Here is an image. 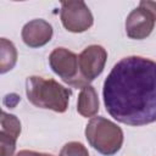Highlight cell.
I'll use <instances>...</instances> for the list:
<instances>
[{
  "label": "cell",
  "mask_w": 156,
  "mask_h": 156,
  "mask_svg": "<svg viewBox=\"0 0 156 156\" xmlns=\"http://www.w3.org/2000/svg\"><path fill=\"white\" fill-rule=\"evenodd\" d=\"M106 111L117 122L145 126L156 121V62L128 56L119 60L104 82Z\"/></svg>",
  "instance_id": "obj_1"
},
{
  "label": "cell",
  "mask_w": 156,
  "mask_h": 156,
  "mask_svg": "<svg viewBox=\"0 0 156 156\" xmlns=\"http://www.w3.org/2000/svg\"><path fill=\"white\" fill-rule=\"evenodd\" d=\"M26 93L28 100L37 107L49 108L62 113L68 107L71 90L54 79L39 76L28 77L26 80Z\"/></svg>",
  "instance_id": "obj_2"
},
{
  "label": "cell",
  "mask_w": 156,
  "mask_h": 156,
  "mask_svg": "<svg viewBox=\"0 0 156 156\" xmlns=\"http://www.w3.org/2000/svg\"><path fill=\"white\" fill-rule=\"evenodd\" d=\"M85 138L90 146L105 156L117 154L123 144V132L112 121L93 117L85 127Z\"/></svg>",
  "instance_id": "obj_3"
},
{
  "label": "cell",
  "mask_w": 156,
  "mask_h": 156,
  "mask_svg": "<svg viewBox=\"0 0 156 156\" xmlns=\"http://www.w3.org/2000/svg\"><path fill=\"white\" fill-rule=\"evenodd\" d=\"M49 63L52 71L67 84L83 88L85 87L79 76L78 56L65 48H56L49 56Z\"/></svg>",
  "instance_id": "obj_4"
},
{
  "label": "cell",
  "mask_w": 156,
  "mask_h": 156,
  "mask_svg": "<svg viewBox=\"0 0 156 156\" xmlns=\"http://www.w3.org/2000/svg\"><path fill=\"white\" fill-rule=\"evenodd\" d=\"M63 27L72 33L88 30L94 22L93 15L84 1H63L60 12Z\"/></svg>",
  "instance_id": "obj_5"
},
{
  "label": "cell",
  "mask_w": 156,
  "mask_h": 156,
  "mask_svg": "<svg viewBox=\"0 0 156 156\" xmlns=\"http://www.w3.org/2000/svg\"><path fill=\"white\" fill-rule=\"evenodd\" d=\"M107 52L101 45H90L85 48L78 56L79 76L84 85H89L104 71Z\"/></svg>",
  "instance_id": "obj_6"
},
{
  "label": "cell",
  "mask_w": 156,
  "mask_h": 156,
  "mask_svg": "<svg viewBox=\"0 0 156 156\" xmlns=\"http://www.w3.org/2000/svg\"><path fill=\"white\" fill-rule=\"evenodd\" d=\"M155 18L151 13L141 7L134 9L126 20V32L132 39H145L149 37L155 26Z\"/></svg>",
  "instance_id": "obj_7"
},
{
  "label": "cell",
  "mask_w": 156,
  "mask_h": 156,
  "mask_svg": "<svg viewBox=\"0 0 156 156\" xmlns=\"http://www.w3.org/2000/svg\"><path fill=\"white\" fill-rule=\"evenodd\" d=\"M52 37V27L44 20H33L22 28V39L29 48H40L50 41Z\"/></svg>",
  "instance_id": "obj_8"
},
{
  "label": "cell",
  "mask_w": 156,
  "mask_h": 156,
  "mask_svg": "<svg viewBox=\"0 0 156 156\" xmlns=\"http://www.w3.org/2000/svg\"><path fill=\"white\" fill-rule=\"evenodd\" d=\"M77 111L83 117H91L95 116L99 111V98L96 90L91 85H85L82 88L78 95L77 102Z\"/></svg>",
  "instance_id": "obj_9"
},
{
  "label": "cell",
  "mask_w": 156,
  "mask_h": 156,
  "mask_svg": "<svg viewBox=\"0 0 156 156\" xmlns=\"http://www.w3.org/2000/svg\"><path fill=\"white\" fill-rule=\"evenodd\" d=\"M17 61V50L12 41L6 38H1V49H0V72L6 73L12 69Z\"/></svg>",
  "instance_id": "obj_10"
},
{
  "label": "cell",
  "mask_w": 156,
  "mask_h": 156,
  "mask_svg": "<svg viewBox=\"0 0 156 156\" xmlns=\"http://www.w3.org/2000/svg\"><path fill=\"white\" fill-rule=\"evenodd\" d=\"M1 133H5L15 139L21 134V122L15 115H10L5 111L1 112Z\"/></svg>",
  "instance_id": "obj_11"
},
{
  "label": "cell",
  "mask_w": 156,
  "mask_h": 156,
  "mask_svg": "<svg viewBox=\"0 0 156 156\" xmlns=\"http://www.w3.org/2000/svg\"><path fill=\"white\" fill-rule=\"evenodd\" d=\"M60 156H89L87 147L78 141H69L63 145Z\"/></svg>",
  "instance_id": "obj_12"
},
{
  "label": "cell",
  "mask_w": 156,
  "mask_h": 156,
  "mask_svg": "<svg viewBox=\"0 0 156 156\" xmlns=\"http://www.w3.org/2000/svg\"><path fill=\"white\" fill-rule=\"evenodd\" d=\"M16 140L17 139L0 132L1 156H13V152H15V149H16Z\"/></svg>",
  "instance_id": "obj_13"
},
{
  "label": "cell",
  "mask_w": 156,
  "mask_h": 156,
  "mask_svg": "<svg viewBox=\"0 0 156 156\" xmlns=\"http://www.w3.org/2000/svg\"><path fill=\"white\" fill-rule=\"evenodd\" d=\"M139 7L146 10L156 20V1H140L139 2Z\"/></svg>",
  "instance_id": "obj_14"
},
{
  "label": "cell",
  "mask_w": 156,
  "mask_h": 156,
  "mask_svg": "<svg viewBox=\"0 0 156 156\" xmlns=\"http://www.w3.org/2000/svg\"><path fill=\"white\" fill-rule=\"evenodd\" d=\"M15 156H43V154L35 152V151H30V150H22L20 152H17Z\"/></svg>",
  "instance_id": "obj_15"
},
{
  "label": "cell",
  "mask_w": 156,
  "mask_h": 156,
  "mask_svg": "<svg viewBox=\"0 0 156 156\" xmlns=\"http://www.w3.org/2000/svg\"><path fill=\"white\" fill-rule=\"evenodd\" d=\"M43 156H54V155H51V154H43Z\"/></svg>",
  "instance_id": "obj_16"
}]
</instances>
